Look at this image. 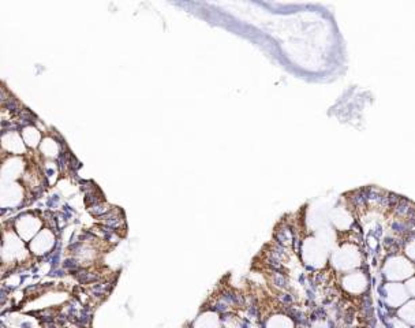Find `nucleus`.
Listing matches in <instances>:
<instances>
[{
    "mask_svg": "<svg viewBox=\"0 0 415 328\" xmlns=\"http://www.w3.org/2000/svg\"><path fill=\"white\" fill-rule=\"evenodd\" d=\"M2 246H3V244H2V239H0V254H2Z\"/></svg>",
    "mask_w": 415,
    "mask_h": 328,
    "instance_id": "9d476101",
    "label": "nucleus"
},
{
    "mask_svg": "<svg viewBox=\"0 0 415 328\" xmlns=\"http://www.w3.org/2000/svg\"><path fill=\"white\" fill-rule=\"evenodd\" d=\"M111 209H112V207H111L108 203H105V201H100V203H97V204H93L90 205V207H88V211H89L90 215H93L95 218H101V216H104L105 214H108Z\"/></svg>",
    "mask_w": 415,
    "mask_h": 328,
    "instance_id": "423d86ee",
    "label": "nucleus"
},
{
    "mask_svg": "<svg viewBox=\"0 0 415 328\" xmlns=\"http://www.w3.org/2000/svg\"><path fill=\"white\" fill-rule=\"evenodd\" d=\"M395 328H410V327H408L405 323H399L397 325H395Z\"/></svg>",
    "mask_w": 415,
    "mask_h": 328,
    "instance_id": "1a4fd4ad",
    "label": "nucleus"
},
{
    "mask_svg": "<svg viewBox=\"0 0 415 328\" xmlns=\"http://www.w3.org/2000/svg\"><path fill=\"white\" fill-rule=\"evenodd\" d=\"M22 283V276L20 273H10L7 278H5V286L6 288H17L20 284Z\"/></svg>",
    "mask_w": 415,
    "mask_h": 328,
    "instance_id": "6e6552de",
    "label": "nucleus"
},
{
    "mask_svg": "<svg viewBox=\"0 0 415 328\" xmlns=\"http://www.w3.org/2000/svg\"><path fill=\"white\" fill-rule=\"evenodd\" d=\"M58 245L56 233L50 229H43L28 242V249L35 257H48Z\"/></svg>",
    "mask_w": 415,
    "mask_h": 328,
    "instance_id": "f257e3e1",
    "label": "nucleus"
},
{
    "mask_svg": "<svg viewBox=\"0 0 415 328\" xmlns=\"http://www.w3.org/2000/svg\"><path fill=\"white\" fill-rule=\"evenodd\" d=\"M22 135H24V139H25L26 145L30 146V148H37L39 144H40L41 134L39 133V130L32 127V126L24 127V133H22Z\"/></svg>",
    "mask_w": 415,
    "mask_h": 328,
    "instance_id": "39448f33",
    "label": "nucleus"
},
{
    "mask_svg": "<svg viewBox=\"0 0 415 328\" xmlns=\"http://www.w3.org/2000/svg\"><path fill=\"white\" fill-rule=\"evenodd\" d=\"M193 328H221V320L215 312L201 314L193 323Z\"/></svg>",
    "mask_w": 415,
    "mask_h": 328,
    "instance_id": "7ed1b4c3",
    "label": "nucleus"
},
{
    "mask_svg": "<svg viewBox=\"0 0 415 328\" xmlns=\"http://www.w3.org/2000/svg\"><path fill=\"white\" fill-rule=\"evenodd\" d=\"M265 328H295V325L290 317L279 314V316H272L266 321Z\"/></svg>",
    "mask_w": 415,
    "mask_h": 328,
    "instance_id": "20e7f679",
    "label": "nucleus"
},
{
    "mask_svg": "<svg viewBox=\"0 0 415 328\" xmlns=\"http://www.w3.org/2000/svg\"><path fill=\"white\" fill-rule=\"evenodd\" d=\"M2 264H3V263H2V260H0V265H2Z\"/></svg>",
    "mask_w": 415,
    "mask_h": 328,
    "instance_id": "9b49d317",
    "label": "nucleus"
},
{
    "mask_svg": "<svg viewBox=\"0 0 415 328\" xmlns=\"http://www.w3.org/2000/svg\"><path fill=\"white\" fill-rule=\"evenodd\" d=\"M41 227H43V220H41L40 216H36L30 212L20 215L18 218L15 219V234L26 244L40 231Z\"/></svg>",
    "mask_w": 415,
    "mask_h": 328,
    "instance_id": "f03ea898",
    "label": "nucleus"
},
{
    "mask_svg": "<svg viewBox=\"0 0 415 328\" xmlns=\"http://www.w3.org/2000/svg\"><path fill=\"white\" fill-rule=\"evenodd\" d=\"M399 317L404 321L407 325H412L414 324V310H412V303L405 305L404 308L399 310Z\"/></svg>",
    "mask_w": 415,
    "mask_h": 328,
    "instance_id": "0eeeda50",
    "label": "nucleus"
}]
</instances>
